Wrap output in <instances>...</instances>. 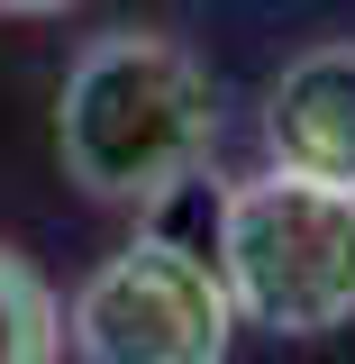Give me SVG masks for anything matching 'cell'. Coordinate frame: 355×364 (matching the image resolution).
Returning a JSON list of instances; mask_svg holds the SVG:
<instances>
[{
  "instance_id": "1",
  "label": "cell",
  "mask_w": 355,
  "mask_h": 364,
  "mask_svg": "<svg viewBox=\"0 0 355 364\" xmlns=\"http://www.w3.org/2000/svg\"><path fill=\"white\" fill-rule=\"evenodd\" d=\"M219 146V82L182 37L119 28L73 55L55 91V164L83 200L164 210Z\"/></svg>"
},
{
  "instance_id": "2",
  "label": "cell",
  "mask_w": 355,
  "mask_h": 364,
  "mask_svg": "<svg viewBox=\"0 0 355 364\" xmlns=\"http://www.w3.org/2000/svg\"><path fill=\"white\" fill-rule=\"evenodd\" d=\"M210 255L228 273L237 318L273 337H337L355 318V191L273 164L219 200Z\"/></svg>"
},
{
  "instance_id": "3",
  "label": "cell",
  "mask_w": 355,
  "mask_h": 364,
  "mask_svg": "<svg viewBox=\"0 0 355 364\" xmlns=\"http://www.w3.org/2000/svg\"><path fill=\"white\" fill-rule=\"evenodd\" d=\"M64 337L83 364H228L237 301L210 246L174 228H137L119 255H100L64 310Z\"/></svg>"
},
{
  "instance_id": "4",
  "label": "cell",
  "mask_w": 355,
  "mask_h": 364,
  "mask_svg": "<svg viewBox=\"0 0 355 364\" xmlns=\"http://www.w3.org/2000/svg\"><path fill=\"white\" fill-rule=\"evenodd\" d=\"M265 146L282 173L355 191V37L292 55L265 91Z\"/></svg>"
},
{
  "instance_id": "5",
  "label": "cell",
  "mask_w": 355,
  "mask_h": 364,
  "mask_svg": "<svg viewBox=\"0 0 355 364\" xmlns=\"http://www.w3.org/2000/svg\"><path fill=\"white\" fill-rule=\"evenodd\" d=\"M0 364H64V301L18 246H0Z\"/></svg>"
},
{
  "instance_id": "6",
  "label": "cell",
  "mask_w": 355,
  "mask_h": 364,
  "mask_svg": "<svg viewBox=\"0 0 355 364\" xmlns=\"http://www.w3.org/2000/svg\"><path fill=\"white\" fill-rule=\"evenodd\" d=\"M9 18H55V9H73V0H0Z\"/></svg>"
}]
</instances>
